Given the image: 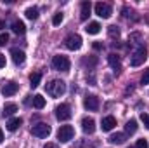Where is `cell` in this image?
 I'll return each mask as SVG.
<instances>
[{
  "mask_svg": "<svg viewBox=\"0 0 149 148\" xmlns=\"http://www.w3.org/2000/svg\"><path fill=\"white\" fill-rule=\"evenodd\" d=\"M45 91H47V94H50L52 98H59V96H63V94L66 92V84H64L63 80H59V78H54V80H50V82L45 85Z\"/></svg>",
  "mask_w": 149,
  "mask_h": 148,
  "instance_id": "obj_1",
  "label": "cell"
},
{
  "mask_svg": "<svg viewBox=\"0 0 149 148\" xmlns=\"http://www.w3.org/2000/svg\"><path fill=\"white\" fill-rule=\"evenodd\" d=\"M146 59H148V49H146L144 45H139V47L132 52V56H130V65H132V66H141Z\"/></svg>",
  "mask_w": 149,
  "mask_h": 148,
  "instance_id": "obj_2",
  "label": "cell"
},
{
  "mask_svg": "<svg viewBox=\"0 0 149 148\" xmlns=\"http://www.w3.org/2000/svg\"><path fill=\"white\" fill-rule=\"evenodd\" d=\"M52 66L57 70V72H70V66H71V63H70V59L66 58V56H63V54H59V56H54L52 58Z\"/></svg>",
  "mask_w": 149,
  "mask_h": 148,
  "instance_id": "obj_3",
  "label": "cell"
},
{
  "mask_svg": "<svg viewBox=\"0 0 149 148\" xmlns=\"http://www.w3.org/2000/svg\"><path fill=\"white\" fill-rule=\"evenodd\" d=\"M74 136V129L71 125H61L59 127V131H57V140L61 141V143H68V141H71Z\"/></svg>",
  "mask_w": 149,
  "mask_h": 148,
  "instance_id": "obj_4",
  "label": "cell"
},
{
  "mask_svg": "<svg viewBox=\"0 0 149 148\" xmlns=\"http://www.w3.org/2000/svg\"><path fill=\"white\" fill-rule=\"evenodd\" d=\"M64 47L70 49V51H78L81 47V37L76 35V33H71L64 38Z\"/></svg>",
  "mask_w": 149,
  "mask_h": 148,
  "instance_id": "obj_5",
  "label": "cell"
},
{
  "mask_svg": "<svg viewBox=\"0 0 149 148\" xmlns=\"http://www.w3.org/2000/svg\"><path fill=\"white\" fill-rule=\"evenodd\" d=\"M94 9H95V14H97L99 18H102V19L111 18V14H113L111 5H109V4H104V2H97Z\"/></svg>",
  "mask_w": 149,
  "mask_h": 148,
  "instance_id": "obj_6",
  "label": "cell"
},
{
  "mask_svg": "<svg viewBox=\"0 0 149 148\" xmlns=\"http://www.w3.org/2000/svg\"><path fill=\"white\" fill-rule=\"evenodd\" d=\"M31 134L37 136V138H47V136L50 134V125H47V124H43V122L35 124V125L31 127Z\"/></svg>",
  "mask_w": 149,
  "mask_h": 148,
  "instance_id": "obj_7",
  "label": "cell"
},
{
  "mask_svg": "<svg viewBox=\"0 0 149 148\" xmlns=\"http://www.w3.org/2000/svg\"><path fill=\"white\" fill-rule=\"evenodd\" d=\"M56 117H57V120H61V122L70 120V118H71V106L66 105V103L59 105V106L56 108Z\"/></svg>",
  "mask_w": 149,
  "mask_h": 148,
  "instance_id": "obj_8",
  "label": "cell"
},
{
  "mask_svg": "<svg viewBox=\"0 0 149 148\" xmlns=\"http://www.w3.org/2000/svg\"><path fill=\"white\" fill-rule=\"evenodd\" d=\"M83 106H85L88 111H97L99 110V98L94 96V94L85 96V99H83Z\"/></svg>",
  "mask_w": 149,
  "mask_h": 148,
  "instance_id": "obj_9",
  "label": "cell"
},
{
  "mask_svg": "<svg viewBox=\"0 0 149 148\" xmlns=\"http://www.w3.org/2000/svg\"><path fill=\"white\" fill-rule=\"evenodd\" d=\"M81 129H83L85 134H94V131H95V120L90 118V117H85L81 120Z\"/></svg>",
  "mask_w": 149,
  "mask_h": 148,
  "instance_id": "obj_10",
  "label": "cell"
},
{
  "mask_svg": "<svg viewBox=\"0 0 149 148\" xmlns=\"http://www.w3.org/2000/svg\"><path fill=\"white\" fill-rule=\"evenodd\" d=\"M17 89H19V85L16 84V82H7V84H3L2 85V94L3 96H14L16 92H17Z\"/></svg>",
  "mask_w": 149,
  "mask_h": 148,
  "instance_id": "obj_11",
  "label": "cell"
},
{
  "mask_svg": "<svg viewBox=\"0 0 149 148\" xmlns=\"http://www.w3.org/2000/svg\"><path fill=\"white\" fill-rule=\"evenodd\" d=\"M10 56H12V61H14V65H23L24 63V59H26V56H24V52L23 51H19V49H10Z\"/></svg>",
  "mask_w": 149,
  "mask_h": 148,
  "instance_id": "obj_12",
  "label": "cell"
},
{
  "mask_svg": "<svg viewBox=\"0 0 149 148\" xmlns=\"http://www.w3.org/2000/svg\"><path fill=\"white\" fill-rule=\"evenodd\" d=\"M114 125H116V118L111 117V115H109V117H104V118H102V122H101V129H102L104 132L111 131Z\"/></svg>",
  "mask_w": 149,
  "mask_h": 148,
  "instance_id": "obj_13",
  "label": "cell"
},
{
  "mask_svg": "<svg viewBox=\"0 0 149 148\" xmlns=\"http://www.w3.org/2000/svg\"><path fill=\"white\" fill-rule=\"evenodd\" d=\"M90 11H92V5H90V2H81L80 19H81V21H87V19H88V16H90Z\"/></svg>",
  "mask_w": 149,
  "mask_h": 148,
  "instance_id": "obj_14",
  "label": "cell"
},
{
  "mask_svg": "<svg viewBox=\"0 0 149 148\" xmlns=\"http://www.w3.org/2000/svg\"><path fill=\"white\" fill-rule=\"evenodd\" d=\"M108 61H109V66H111L116 73L121 70V63H120V58H118L116 54H109V56H108Z\"/></svg>",
  "mask_w": 149,
  "mask_h": 148,
  "instance_id": "obj_15",
  "label": "cell"
},
{
  "mask_svg": "<svg viewBox=\"0 0 149 148\" xmlns=\"http://www.w3.org/2000/svg\"><path fill=\"white\" fill-rule=\"evenodd\" d=\"M125 141H127V134H123V132H116V134L109 136V143H113V145H123Z\"/></svg>",
  "mask_w": 149,
  "mask_h": 148,
  "instance_id": "obj_16",
  "label": "cell"
},
{
  "mask_svg": "<svg viewBox=\"0 0 149 148\" xmlns=\"http://www.w3.org/2000/svg\"><path fill=\"white\" fill-rule=\"evenodd\" d=\"M10 28H12V32H14L16 35H23V33L26 32V26H24L23 21H14V23L10 25Z\"/></svg>",
  "mask_w": 149,
  "mask_h": 148,
  "instance_id": "obj_17",
  "label": "cell"
},
{
  "mask_svg": "<svg viewBox=\"0 0 149 148\" xmlns=\"http://www.w3.org/2000/svg\"><path fill=\"white\" fill-rule=\"evenodd\" d=\"M85 32H87L88 35H97V33L101 32V25H99L97 21H94V23H88V26L85 28Z\"/></svg>",
  "mask_w": 149,
  "mask_h": 148,
  "instance_id": "obj_18",
  "label": "cell"
},
{
  "mask_svg": "<svg viewBox=\"0 0 149 148\" xmlns=\"http://www.w3.org/2000/svg\"><path fill=\"white\" fill-rule=\"evenodd\" d=\"M33 106H35L37 110H42V108L45 106V98H43V96H40V94L33 96Z\"/></svg>",
  "mask_w": 149,
  "mask_h": 148,
  "instance_id": "obj_19",
  "label": "cell"
},
{
  "mask_svg": "<svg viewBox=\"0 0 149 148\" xmlns=\"http://www.w3.org/2000/svg\"><path fill=\"white\" fill-rule=\"evenodd\" d=\"M21 124H23L21 118H17V117H16V118H10V120L7 122V129H9V131H16Z\"/></svg>",
  "mask_w": 149,
  "mask_h": 148,
  "instance_id": "obj_20",
  "label": "cell"
},
{
  "mask_svg": "<svg viewBox=\"0 0 149 148\" xmlns=\"http://www.w3.org/2000/svg\"><path fill=\"white\" fill-rule=\"evenodd\" d=\"M16 111H17V106H16L14 103H9V105L3 106V117H10V115H14Z\"/></svg>",
  "mask_w": 149,
  "mask_h": 148,
  "instance_id": "obj_21",
  "label": "cell"
},
{
  "mask_svg": "<svg viewBox=\"0 0 149 148\" xmlns=\"http://www.w3.org/2000/svg\"><path fill=\"white\" fill-rule=\"evenodd\" d=\"M24 16H26L28 19H31V21H33V19H37V18H38V9H37V7H28V9L24 11Z\"/></svg>",
  "mask_w": 149,
  "mask_h": 148,
  "instance_id": "obj_22",
  "label": "cell"
},
{
  "mask_svg": "<svg viewBox=\"0 0 149 148\" xmlns=\"http://www.w3.org/2000/svg\"><path fill=\"white\" fill-rule=\"evenodd\" d=\"M125 131H127V134H134L137 131V122L135 120H128L125 124Z\"/></svg>",
  "mask_w": 149,
  "mask_h": 148,
  "instance_id": "obj_23",
  "label": "cell"
},
{
  "mask_svg": "<svg viewBox=\"0 0 149 148\" xmlns=\"http://www.w3.org/2000/svg\"><path fill=\"white\" fill-rule=\"evenodd\" d=\"M40 78H42V73H38V72L31 73V75H30V85H31V87H38Z\"/></svg>",
  "mask_w": 149,
  "mask_h": 148,
  "instance_id": "obj_24",
  "label": "cell"
},
{
  "mask_svg": "<svg viewBox=\"0 0 149 148\" xmlns=\"http://www.w3.org/2000/svg\"><path fill=\"white\" fill-rule=\"evenodd\" d=\"M63 19H64V18H63V14H61V12H57V14H54V18H52V25H54V26H57V25H61V23H63Z\"/></svg>",
  "mask_w": 149,
  "mask_h": 148,
  "instance_id": "obj_25",
  "label": "cell"
},
{
  "mask_svg": "<svg viewBox=\"0 0 149 148\" xmlns=\"http://www.w3.org/2000/svg\"><path fill=\"white\" fill-rule=\"evenodd\" d=\"M108 32H109V37H111V38H118V37H120V30H118L116 26H109V30H108Z\"/></svg>",
  "mask_w": 149,
  "mask_h": 148,
  "instance_id": "obj_26",
  "label": "cell"
},
{
  "mask_svg": "<svg viewBox=\"0 0 149 148\" xmlns=\"http://www.w3.org/2000/svg\"><path fill=\"white\" fill-rule=\"evenodd\" d=\"M135 148H149V143L146 141V140H137Z\"/></svg>",
  "mask_w": 149,
  "mask_h": 148,
  "instance_id": "obj_27",
  "label": "cell"
},
{
  "mask_svg": "<svg viewBox=\"0 0 149 148\" xmlns=\"http://www.w3.org/2000/svg\"><path fill=\"white\" fill-rule=\"evenodd\" d=\"M141 84H142V85H148V84H149V70H146V72H144L142 78H141Z\"/></svg>",
  "mask_w": 149,
  "mask_h": 148,
  "instance_id": "obj_28",
  "label": "cell"
},
{
  "mask_svg": "<svg viewBox=\"0 0 149 148\" xmlns=\"http://www.w3.org/2000/svg\"><path fill=\"white\" fill-rule=\"evenodd\" d=\"M7 42H9V35H7V33H0V47L5 45Z\"/></svg>",
  "mask_w": 149,
  "mask_h": 148,
  "instance_id": "obj_29",
  "label": "cell"
},
{
  "mask_svg": "<svg viewBox=\"0 0 149 148\" xmlns=\"http://www.w3.org/2000/svg\"><path fill=\"white\" fill-rule=\"evenodd\" d=\"M141 120L144 122V125L149 129V115H148V113H141Z\"/></svg>",
  "mask_w": 149,
  "mask_h": 148,
  "instance_id": "obj_30",
  "label": "cell"
},
{
  "mask_svg": "<svg viewBox=\"0 0 149 148\" xmlns=\"http://www.w3.org/2000/svg\"><path fill=\"white\" fill-rule=\"evenodd\" d=\"M97 147V143H85V141H81V148H95Z\"/></svg>",
  "mask_w": 149,
  "mask_h": 148,
  "instance_id": "obj_31",
  "label": "cell"
},
{
  "mask_svg": "<svg viewBox=\"0 0 149 148\" xmlns=\"http://www.w3.org/2000/svg\"><path fill=\"white\" fill-rule=\"evenodd\" d=\"M5 63H7V61H5V56L0 52V68H3V66H5Z\"/></svg>",
  "mask_w": 149,
  "mask_h": 148,
  "instance_id": "obj_32",
  "label": "cell"
},
{
  "mask_svg": "<svg viewBox=\"0 0 149 148\" xmlns=\"http://www.w3.org/2000/svg\"><path fill=\"white\" fill-rule=\"evenodd\" d=\"M43 148H59V147H57V145H54V143H47Z\"/></svg>",
  "mask_w": 149,
  "mask_h": 148,
  "instance_id": "obj_33",
  "label": "cell"
},
{
  "mask_svg": "<svg viewBox=\"0 0 149 148\" xmlns=\"http://www.w3.org/2000/svg\"><path fill=\"white\" fill-rule=\"evenodd\" d=\"M134 91V85H128L127 89H125V94H128V92H132Z\"/></svg>",
  "mask_w": 149,
  "mask_h": 148,
  "instance_id": "obj_34",
  "label": "cell"
},
{
  "mask_svg": "<svg viewBox=\"0 0 149 148\" xmlns=\"http://www.w3.org/2000/svg\"><path fill=\"white\" fill-rule=\"evenodd\" d=\"M3 141V132H2V129H0V143Z\"/></svg>",
  "mask_w": 149,
  "mask_h": 148,
  "instance_id": "obj_35",
  "label": "cell"
}]
</instances>
